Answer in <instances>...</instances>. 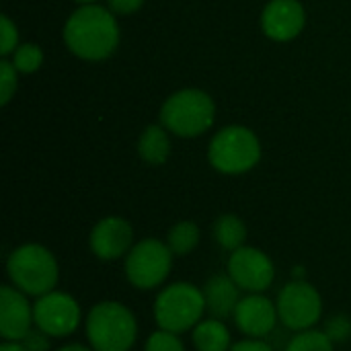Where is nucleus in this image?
<instances>
[{"mask_svg": "<svg viewBox=\"0 0 351 351\" xmlns=\"http://www.w3.org/2000/svg\"><path fill=\"white\" fill-rule=\"evenodd\" d=\"M68 49L88 62L109 58L119 43V25L109 8L99 4H82L70 14L64 27Z\"/></svg>", "mask_w": 351, "mask_h": 351, "instance_id": "f257e3e1", "label": "nucleus"}, {"mask_svg": "<svg viewBox=\"0 0 351 351\" xmlns=\"http://www.w3.org/2000/svg\"><path fill=\"white\" fill-rule=\"evenodd\" d=\"M138 333L136 315L119 300H101L84 317V335L95 351H130Z\"/></svg>", "mask_w": 351, "mask_h": 351, "instance_id": "f03ea898", "label": "nucleus"}, {"mask_svg": "<svg viewBox=\"0 0 351 351\" xmlns=\"http://www.w3.org/2000/svg\"><path fill=\"white\" fill-rule=\"evenodd\" d=\"M6 276L8 284L25 292L29 298H39L58 288L60 265L47 247L25 243L10 251L6 259Z\"/></svg>", "mask_w": 351, "mask_h": 351, "instance_id": "7ed1b4c3", "label": "nucleus"}, {"mask_svg": "<svg viewBox=\"0 0 351 351\" xmlns=\"http://www.w3.org/2000/svg\"><path fill=\"white\" fill-rule=\"evenodd\" d=\"M152 315L158 329L183 335L193 331V327L204 319L206 300L202 288L191 282H173L158 290Z\"/></svg>", "mask_w": 351, "mask_h": 351, "instance_id": "20e7f679", "label": "nucleus"}, {"mask_svg": "<svg viewBox=\"0 0 351 351\" xmlns=\"http://www.w3.org/2000/svg\"><path fill=\"white\" fill-rule=\"evenodd\" d=\"M214 115L216 105L212 97L199 88L177 90L160 107L162 125L181 138H195L208 132L214 123Z\"/></svg>", "mask_w": 351, "mask_h": 351, "instance_id": "39448f33", "label": "nucleus"}, {"mask_svg": "<svg viewBox=\"0 0 351 351\" xmlns=\"http://www.w3.org/2000/svg\"><path fill=\"white\" fill-rule=\"evenodd\" d=\"M173 251L167 241L142 239L123 257V274L130 286L148 292L165 286L173 269Z\"/></svg>", "mask_w": 351, "mask_h": 351, "instance_id": "423d86ee", "label": "nucleus"}, {"mask_svg": "<svg viewBox=\"0 0 351 351\" xmlns=\"http://www.w3.org/2000/svg\"><path fill=\"white\" fill-rule=\"evenodd\" d=\"M261 158V144L257 136L243 125H228L220 130L208 148L210 165L224 175H243L251 171Z\"/></svg>", "mask_w": 351, "mask_h": 351, "instance_id": "0eeeda50", "label": "nucleus"}, {"mask_svg": "<svg viewBox=\"0 0 351 351\" xmlns=\"http://www.w3.org/2000/svg\"><path fill=\"white\" fill-rule=\"evenodd\" d=\"M280 325L292 333L317 329L323 321V296L308 280H290L276 298Z\"/></svg>", "mask_w": 351, "mask_h": 351, "instance_id": "6e6552de", "label": "nucleus"}, {"mask_svg": "<svg viewBox=\"0 0 351 351\" xmlns=\"http://www.w3.org/2000/svg\"><path fill=\"white\" fill-rule=\"evenodd\" d=\"M35 327L51 339H62L78 331L82 325V308L78 300L62 290H51L33 302Z\"/></svg>", "mask_w": 351, "mask_h": 351, "instance_id": "1a4fd4ad", "label": "nucleus"}, {"mask_svg": "<svg viewBox=\"0 0 351 351\" xmlns=\"http://www.w3.org/2000/svg\"><path fill=\"white\" fill-rule=\"evenodd\" d=\"M226 274L243 294H265L276 282V265L271 257L257 247H241L230 253Z\"/></svg>", "mask_w": 351, "mask_h": 351, "instance_id": "9d476101", "label": "nucleus"}, {"mask_svg": "<svg viewBox=\"0 0 351 351\" xmlns=\"http://www.w3.org/2000/svg\"><path fill=\"white\" fill-rule=\"evenodd\" d=\"M232 321L245 337L267 339L280 325L278 304L265 294H243Z\"/></svg>", "mask_w": 351, "mask_h": 351, "instance_id": "9b49d317", "label": "nucleus"}, {"mask_svg": "<svg viewBox=\"0 0 351 351\" xmlns=\"http://www.w3.org/2000/svg\"><path fill=\"white\" fill-rule=\"evenodd\" d=\"M134 245V228L121 216L101 218L88 234L90 253L101 261L123 259Z\"/></svg>", "mask_w": 351, "mask_h": 351, "instance_id": "f8f14e48", "label": "nucleus"}, {"mask_svg": "<svg viewBox=\"0 0 351 351\" xmlns=\"http://www.w3.org/2000/svg\"><path fill=\"white\" fill-rule=\"evenodd\" d=\"M35 327L33 304L25 292L12 284L0 288V335L2 341H23Z\"/></svg>", "mask_w": 351, "mask_h": 351, "instance_id": "ddd939ff", "label": "nucleus"}, {"mask_svg": "<svg viewBox=\"0 0 351 351\" xmlns=\"http://www.w3.org/2000/svg\"><path fill=\"white\" fill-rule=\"evenodd\" d=\"M306 14L298 0H269L261 12V29L274 41H290L304 29Z\"/></svg>", "mask_w": 351, "mask_h": 351, "instance_id": "4468645a", "label": "nucleus"}, {"mask_svg": "<svg viewBox=\"0 0 351 351\" xmlns=\"http://www.w3.org/2000/svg\"><path fill=\"white\" fill-rule=\"evenodd\" d=\"M202 292H204V300H206V313L220 321L232 319L237 304L243 298L241 288L232 282V278L228 274L210 278L204 284Z\"/></svg>", "mask_w": 351, "mask_h": 351, "instance_id": "2eb2a0df", "label": "nucleus"}, {"mask_svg": "<svg viewBox=\"0 0 351 351\" xmlns=\"http://www.w3.org/2000/svg\"><path fill=\"white\" fill-rule=\"evenodd\" d=\"M191 343L197 351H230L234 341L228 325L220 319H202L191 331Z\"/></svg>", "mask_w": 351, "mask_h": 351, "instance_id": "dca6fc26", "label": "nucleus"}, {"mask_svg": "<svg viewBox=\"0 0 351 351\" xmlns=\"http://www.w3.org/2000/svg\"><path fill=\"white\" fill-rule=\"evenodd\" d=\"M169 130L165 125H148L140 140H138V152L140 158L146 165L158 167L165 165L169 154H171V140H169Z\"/></svg>", "mask_w": 351, "mask_h": 351, "instance_id": "f3484780", "label": "nucleus"}, {"mask_svg": "<svg viewBox=\"0 0 351 351\" xmlns=\"http://www.w3.org/2000/svg\"><path fill=\"white\" fill-rule=\"evenodd\" d=\"M214 241L220 245V249L232 253L241 247H245L247 241V226L237 214H222L214 222Z\"/></svg>", "mask_w": 351, "mask_h": 351, "instance_id": "a211bd4d", "label": "nucleus"}, {"mask_svg": "<svg viewBox=\"0 0 351 351\" xmlns=\"http://www.w3.org/2000/svg\"><path fill=\"white\" fill-rule=\"evenodd\" d=\"M199 228L191 220H181L175 226H171L167 234V245L173 251L175 257H187L193 253L199 245Z\"/></svg>", "mask_w": 351, "mask_h": 351, "instance_id": "6ab92c4d", "label": "nucleus"}, {"mask_svg": "<svg viewBox=\"0 0 351 351\" xmlns=\"http://www.w3.org/2000/svg\"><path fill=\"white\" fill-rule=\"evenodd\" d=\"M284 351H335V343L325 335L323 329H308L292 333Z\"/></svg>", "mask_w": 351, "mask_h": 351, "instance_id": "aec40b11", "label": "nucleus"}, {"mask_svg": "<svg viewBox=\"0 0 351 351\" xmlns=\"http://www.w3.org/2000/svg\"><path fill=\"white\" fill-rule=\"evenodd\" d=\"M43 64V51L35 43H23L12 51V66L21 74L37 72Z\"/></svg>", "mask_w": 351, "mask_h": 351, "instance_id": "412c9836", "label": "nucleus"}, {"mask_svg": "<svg viewBox=\"0 0 351 351\" xmlns=\"http://www.w3.org/2000/svg\"><path fill=\"white\" fill-rule=\"evenodd\" d=\"M323 331L335 346L348 343L351 339V317L346 313L331 315L329 319L323 321Z\"/></svg>", "mask_w": 351, "mask_h": 351, "instance_id": "4be33fe9", "label": "nucleus"}, {"mask_svg": "<svg viewBox=\"0 0 351 351\" xmlns=\"http://www.w3.org/2000/svg\"><path fill=\"white\" fill-rule=\"evenodd\" d=\"M144 351H185V343L181 339V335L165 331V329H156L148 335Z\"/></svg>", "mask_w": 351, "mask_h": 351, "instance_id": "5701e85b", "label": "nucleus"}, {"mask_svg": "<svg viewBox=\"0 0 351 351\" xmlns=\"http://www.w3.org/2000/svg\"><path fill=\"white\" fill-rule=\"evenodd\" d=\"M16 90V68L12 62L2 60L0 62V103L6 105Z\"/></svg>", "mask_w": 351, "mask_h": 351, "instance_id": "b1692460", "label": "nucleus"}, {"mask_svg": "<svg viewBox=\"0 0 351 351\" xmlns=\"http://www.w3.org/2000/svg\"><path fill=\"white\" fill-rule=\"evenodd\" d=\"M2 45H0V53L2 56H8V53H12L19 45H16V41H19V31H16V25H12V21L6 16V14H2Z\"/></svg>", "mask_w": 351, "mask_h": 351, "instance_id": "393cba45", "label": "nucleus"}, {"mask_svg": "<svg viewBox=\"0 0 351 351\" xmlns=\"http://www.w3.org/2000/svg\"><path fill=\"white\" fill-rule=\"evenodd\" d=\"M21 343L25 346V350L27 351H49V348H51V337H49L47 333H43L41 329L33 327V329L25 335V339H23Z\"/></svg>", "mask_w": 351, "mask_h": 351, "instance_id": "a878e982", "label": "nucleus"}, {"mask_svg": "<svg viewBox=\"0 0 351 351\" xmlns=\"http://www.w3.org/2000/svg\"><path fill=\"white\" fill-rule=\"evenodd\" d=\"M230 351H276V350H274V346H271L269 341H265V339H249V337H245V339H241V341H234V346H232V350Z\"/></svg>", "mask_w": 351, "mask_h": 351, "instance_id": "bb28decb", "label": "nucleus"}, {"mask_svg": "<svg viewBox=\"0 0 351 351\" xmlns=\"http://www.w3.org/2000/svg\"><path fill=\"white\" fill-rule=\"evenodd\" d=\"M142 4L144 0H107V6L113 14H132Z\"/></svg>", "mask_w": 351, "mask_h": 351, "instance_id": "cd10ccee", "label": "nucleus"}, {"mask_svg": "<svg viewBox=\"0 0 351 351\" xmlns=\"http://www.w3.org/2000/svg\"><path fill=\"white\" fill-rule=\"evenodd\" d=\"M56 351H95L88 343L84 346V343H66V346H62V348H58Z\"/></svg>", "mask_w": 351, "mask_h": 351, "instance_id": "c85d7f7f", "label": "nucleus"}, {"mask_svg": "<svg viewBox=\"0 0 351 351\" xmlns=\"http://www.w3.org/2000/svg\"><path fill=\"white\" fill-rule=\"evenodd\" d=\"M0 351H27L21 341H2Z\"/></svg>", "mask_w": 351, "mask_h": 351, "instance_id": "c756f323", "label": "nucleus"}, {"mask_svg": "<svg viewBox=\"0 0 351 351\" xmlns=\"http://www.w3.org/2000/svg\"><path fill=\"white\" fill-rule=\"evenodd\" d=\"M292 280H306V274H304V267L302 265L292 267Z\"/></svg>", "mask_w": 351, "mask_h": 351, "instance_id": "7c9ffc66", "label": "nucleus"}, {"mask_svg": "<svg viewBox=\"0 0 351 351\" xmlns=\"http://www.w3.org/2000/svg\"><path fill=\"white\" fill-rule=\"evenodd\" d=\"M76 2H80V4H93L95 0H76Z\"/></svg>", "mask_w": 351, "mask_h": 351, "instance_id": "2f4dec72", "label": "nucleus"}]
</instances>
